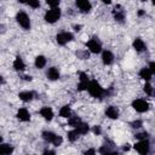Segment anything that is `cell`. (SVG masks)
I'll return each mask as SVG.
<instances>
[{
	"label": "cell",
	"instance_id": "6da1fadb",
	"mask_svg": "<svg viewBox=\"0 0 155 155\" xmlns=\"http://www.w3.org/2000/svg\"><path fill=\"white\" fill-rule=\"evenodd\" d=\"M87 91L90 92V94L92 97H101L103 93H104V90L103 87L96 81V80H92V81H88V85H87Z\"/></svg>",
	"mask_w": 155,
	"mask_h": 155
},
{
	"label": "cell",
	"instance_id": "7a4b0ae2",
	"mask_svg": "<svg viewBox=\"0 0 155 155\" xmlns=\"http://www.w3.org/2000/svg\"><path fill=\"white\" fill-rule=\"evenodd\" d=\"M59 17H61V10H59V7L51 8V10H48L45 13V21L47 23H54V22H57L59 19Z\"/></svg>",
	"mask_w": 155,
	"mask_h": 155
},
{
	"label": "cell",
	"instance_id": "3957f363",
	"mask_svg": "<svg viewBox=\"0 0 155 155\" xmlns=\"http://www.w3.org/2000/svg\"><path fill=\"white\" fill-rule=\"evenodd\" d=\"M16 19L18 22V24L23 28V29H29L30 28V19L28 17V15L23 11H19L16 16Z\"/></svg>",
	"mask_w": 155,
	"mask_h": 155
},
{
	"label": "cell",
	"instance_id": "277c9868",
	"mask_svg": "<svg viewBox=\"0 0 155 155\" xmlns=\"http://www.w3.org/2000/svg\"><path fill=\"white\" fill-rule=\"evenodd\" d=\"M132 107L138 113H144V111H147L149 109V104L144 99H134L132 102Z\"/></svg>",
	"mask_w": 155,
	"mask_h": 155
},
{
	"label": "cell",
	"instance_id": "5b68a950",
	"mask_svg": "<svg viewBox=\"0 0 155 155\" xmlns=\"http://www.w3.org/2000/svg\"><path fill=\"white\" fill-rule=\"evenodd\" d=\"M134 149L140 154V155H148L149 153V149H150V145H149V142L147 139L144 140H139L134 144Z\"/></svg>",
	"mask_w": 155,
	"mask_h": 155
},
{
	"label": "cell",
	"instance_id": "8992f818",
	"mask_svg": "<svg viewBox=\"0 0 155 155\" xmlns=\"http://www.w3.org/2000/svg\"><path fill=\"white\" fill-rule=\"evenodd\" d=\"M73 39H74L73 34H71V33H68V31L59 33V34H57V36H56V41H57L59 45H65L67 42L71 41Z\"/></svg>",
	"mask_w": 155,
	"mask_h": 155
},
{
	"label": "cell",
	"instance_id": "52a82bcc",
	"mask_svg": "<svg viewBox=\"0 0 155 155\" xmlns=\"http://www.w3.org/2000/svg\"><path fill=\"white\" fill-rule=\"evenodd\" d=\"M86 46H87V48L92 52V53H98V52H101V50H102V46H101V42L97 40V39H90L88 41H87V44H86Z\"/></svg>",
	"mask_w": 155,
	"mask_h": 155
},
{
	"label": "cell",
	"instance_id": "ba28073f",
	"mask_svg": "<svg viewBox=\"0 0 155 155\" xmlns=\"http://www.w3.org/2000/svg\"><path fill=\"white\" fill-rule=\"evenodd\" d=\"M113 16H114V18H115L116 21H119V22H122V21H124V18H125V11L122 10V7H121L120 5H116V6L114 7V10H113Z\"/></svg>",
	"mask_w": 155,
	"mask_h": 155
},
{
	"label": "cell",
	"instance_id": "9c48e42d",
	"mask_svg": "<svg viewBox=\"0 0 155 155\" xmlns=\"http://www.w3.org/2000/svg\"><path fill=\"white\" fill-rule=\"evenodd\" d=\"M40 115H41L45 120L51 121L52 117H53V110H52L50 107H42V108L40 109Z\"/></svg>",
	"mask_w": 155,
	"mask_h": 155
},
{
	"label": "cell",
	"instance_id": "30bf717a",
	"mask_svg": "<svg viewBox=\"0 0 155 155\" xmlns=\"http://www.w3.org/2000/svg\"><path fill=\"white\" fill-rule=\"evenodd\" d=\"M105 115H107L109 119L115 120V119H117V117H119V110H117V108H116V107L110 105V107H108V108L105 109Z\"/></svg>",
	"mask_w": 155,
	"mask_h": 155
},
{
	"label": "cell",
	"instance_id": "8fae6325",
	"mask_svg": "<svg viewBox=\"0 0 155 155\" xmlns=\"http://www.w3.org/2000/svg\"><path fill=\"white\" fill-rule=\"evenodd\" d=\"M17 117L21 120V121H29L30 120V114L29 111L25 109V108H21L18 111H17Z\"/></svg>",
	"mask_w": 155,
	"mask_h": 155
},
{
	"label": "cell",
	"instance_id": "7c38bea8",
	"mask_svg": "<svg viewBox=\"0 0 155 155\" xmlns=\"http://www.w3.org/2000/svg\"><path fill=\"white\" fill-rule=\"evenodd\" d=\"M76 6L82 11V12H88L91 10V2L87 0H78Z\"/></svg>",
	"mask_w": 155,
	"mask_h": 155
},
{
	"label": "cell",
	"instance_id": "4fadbf2b",
	"mask_svg": "<svg viewBox=\"0 0 155 155\" xmlns=\"http://www.w3.org/2000/svg\"><path fill=\"white\" fill-rule=\"evenodd\" d=\"M102 61H103V63L105 65H109L114 61V54L110 51H103V53H102Z\"/></svg>",
	"mask_w": 155,
	"mask_h": 155
},
{
	"label": "cell",
	"instance_id": "5bb4252c",
	"mask_svg": "<svg viewBox=\"0 0 155 155\" xmlns=\"http://www.w3.org/2000/svg\"><path fill=\"white\" fill-rule=\"evenodd\" d=\"M13 153V147L6 143H0V155H11Z\"/></svg>",
	"mask_w": 155,
	"mask_h": 155
},
{
	"label": "cell",
	"instance_id": "9a60e30c",
	"mask_svg": "<svg viewBox=\"0 0 155 155\" xmlns=\"http://www.w3.org/2000/svg\"><path fill=\"white\" fill-rule=\"evenodd\" d=\"M133 48L138 52H142V51L145 50V42L140 38H136L134 41H133Z\"/></svg>",
	"mask_w": 155,
	"mask_h": 155
},
{
	"label": "cell",
	"instance_id": "2e32d148",
	"mask_svg": "<svg viewBox=\"0 0 155 155\" xmlns=\"http://www.w3.org/2000/svg\"><path fill=\"white\" fill-rule=\"evenodd\" d=\"M47 78L50 80H57L59 78V70L56 68V67H51L48 70H47Z\"/></svg>",
	"mask_w": 155,
	"mask_h": 155
},
{
	"label": "cell",
	"instance_id": "e0dca14e",
	"mask_svg": "<svg viewBox=\"0 0 155 155\" xmlns=\"http://www.w3.org/2000/svg\"><path fill=\"white\" fill-rule=\"evenodd\" d=\"M13 68H15V70H17V71H22V70H24L25 64H24L23 59H22L19 56L16 57V59H15V62H13Z\"/></svg>",
	"mask_w": 155,
	"mask_h": 155
},
{
	"label": "cell",
	"instance_id": "ac0fdd59",
	"mask_svg": "<svg viewBox=\"0 0 155 155\" xmlns=\"http://www.w3.org/2000/svg\"><path fill=\"white\" fill-rule=\"evenodd\" d=\"M75 131L79 133V134H86L88 131H90V126L85 122H80L76 127H75Z\"/></svg>",
	"mask_w": 155,
	"mask_h": 155
},
{
	"label": "cell",
	"instance_id": "d6986e66",
	"mask_svg": "<svg viewBox=\"0 0 155 155\" xmlns=\"http://www.w3.org/2000/svg\"><path fill=\"white\" fill-rule=\"evenodd\" d=\"M33 92H30V91H23V92H21L19 94H18V97H19V99L21 101H23V102H30L31 99H33Z\"/></svg>",
	"mask_w": 155,
	"mask_h": 155
},
{
	"label": "cell",
	"instance_id": "ffe728a7",
	"mask_svg": "<svg viewBox=\"0 0 155 155\" xmlns=\"http://www.w3.org/2000/svg\"><path fill=\"white\" fill-rule=\"evenodd\" d=\"M139 76H140L143 80L148 81V80H150V79H151L153 74H151V71H150L148 68H142V69H140V71H139Z\"/></svg>",
	"mask_w": 155,
	"mask_h": 155
},
{
	"label": "cell",
	"instance_id": "44dd1931",
	"mask_svg": "<svg viewBox=\"0 0 155 155\" xmlns=\"http://www.w3.org/2000/svg\"><path fill=\"white\" fill-rule=\"evenodd\" d=\"M41 136H42V138H44L45 140H47V142L52 143L57 134H56V133H53V132H51V131H44Z\"/></svg>",
	"mask_w": 155,
	"mask_h": 155
},
{
	"label": "cell",
	"instance_id": "7402d4cb",
	"mask_svg": "<svg viewBox=\"0 0 155 155\" xmlns=\"http://www.w3.org/2000/svg\"><path fill=\"white\" fill-rule=\"evenodd\" d=\"M46 65V58L44 56H38L35 58V67L39 69H42Z\"/></svg>",
	"mask_w": 155,
	"mask_h": 155
},
{
	"label": "cell",
	"instance_id": "603a6c76",
	"mask_svg": "<svg viewBox=\"0 0 155 155\" xmlns=\"http://www.w3.org/2000/svg\"><path fill=\"white\" fill-rule=\"evenodd\" d=\"M59 116H62V117H69L70 116V107L69 105L62 107L61 110H59Z\"/></svg>",
	"mask_w": 155,
	"mask_h": 155
},
{
	"label": "cell",
	"instance_id": "cb8c5ba5",
	"mask_svg": "<svg viewBox=\"0 0 155 155\" xmlns=\"http://www.w3.org/2000/svg\"><path fill=\"white\" fill-rule=\"evenodd\" d=\"M80 122H81V120H80V117H78V116H69V119H68L69 126H73V127H76Z\"/></svg>",
	"mask_w": 155,
	"mask_h": 155
},
{
	"label": "cell",
	"instance_id": "d4e9b609",
	"mask_svg": "<svg viewBox=\"0 0 155 155\" xmlns=\"http://www.w3.org/2000/svg\"><path fill=\"white\" fill-rule=\"evenodd\" d=\"M67 136H68V139H69L70 142H75V140L78 139V137H79V133L74 130V131H69Z\"/></svg>",
	"mask_w": 155,
	"mask_h": 155
},
{
	"label": "cell",
	"instance_id": "484cf974",
	"mask_svg": "<svg viewBox=\"0 0 155 155\" xmlns=\"http://www.w3.org/2000/svg\"><path fill=\"white\" fill-rule=\"evenodd\" d=\"M143 90H144V92H145L147 94H149V96H151V94H153V86H151L149 82H147V84L144 85Z\"/></svg>",
	"mask_w": 155,
	"mask_h": 155
},
{
	"label": "cell",
	"instance_id": "4316f807",
	"mask_svg": "<svg viewBox=\"0 0 155 155\" xmlns=\"http://www.w3.org/2000/svg\"><path fill=\"white\" fill-rule=\"evenodd\" d=\"M87 85L88 82H84V81H80L79 85H78V90L79 91H84V90H87Z\"/></svg>",
	"mask_w": 155,
	"mask_h": 155
},
{
	"label": "cell",
	"instance_id": "83f0119b",
	"mask_svg": "<svg viewBox=\"0 0 155 155\" xmlns=\"http://www.w3.org/2000/svg\"><path fill=\"white\" fill-rule=\"evenodd\" d=\"M136 138H137V139H139V140H144V139H147V138H148V133H147V132L137 133V134H136Z\"/></svg>",
	"mask_w": 155,
	"mask_h": 155
},
{
	"label": "cell",
	"instance_id": "f1b7e54d",
	"mask_svg": "<svg viewBox=\"0 0 155 155\" xmlns=\"http://www.w3.org/2000/svg\"><path fill=\"white\" fill-rule=\"evenodd\" d=\"M62 142H63V138H62V137H59V136H56V138L53 139L52 144H53V145H56V147H58V145H61V144H62Z\"/></svg>",
	"mask_w": 155,
	"mask_h": 155
},
{
	"label": "cell",
	"instance_id": "f546056e",
	"mask_svg": "<svg viewBox=\"0 0 155 155\" xmlns=\"http://www.w3.org/2000/svg\"><path fill=\"white\" fill-rule=\"evenodd\" d=\"M47 5H50L52 8H57L59 6V1L56 0V1H47Z\"/></svg>",
	"mask_w": 155,
	"mask_h": 155
},
{
	"label": "cell",
	"instance_id": "4dcf8cb0",
	"mask_svg": "<svg viewBox=\"0 0 155 155\" xmlns=\"http://www.w3.org/2000/svg\"><path fill=\"white\" fill-rule=\"evenodd\" d=\"M27 5H29V6L33 7V8H36V7L40 6V2H39V1H29V2H27Z\"/></svg>",
	"mask_w": 155,
	"mask_h": 155
},
{
	"label": "cell",
	"instance_id": "1f68e13d",
	"mask_svg": "<svg viewBox=\"0 0 155 155\" xmlns=\"http://www.w3.org/2000/svg\"><path fill=\"white\" fill-rule=\"evenodd\" d=\"M80 81H84V82H88V78H87V75L85 74V73H80Z\"/></svg>",
	"mask_w": 155,
	"mask_h": 155
},
{
	"label": "cell",
	"instance_id": "d6a6232c",
	"mask_svg": "<svg viewBox=\"0 0 155 155\" xmlns=\"http://www.w3.org/2000/svg\"><path fill=\"white\" fill-rule=\"evenodd\" d=\"M131 125H132L133 128H139V127L142 126V121H140V120H137V121H133Z\"/></svg>",
	"mask_w": 155,
	"mask_h": 155
},
{
	"label": "cell",
	"instance_id": "836d02e7",
	"mask_svg": "<svg viewBox=\"0 0 155 155\" xmlns=\"http://www.w3.org/2000/svg\"><path fill=\"white\" fill-rule=\"evenodd\" d=\"M150 71H151V74H154L155 73V63L154 62H150V64H149V68H148Z\"/></svg>",
	"mask_w": 155,
	"mask_h": 155
},
{
	"label": "cell",
	"instance_id": "e575fe53",
	"mask_svg": "<svg viewBox=\"0 0 155 155\" xmlns=\"http://www.w3.org/2000/svg\"><path fill=\"white\" fill-rule=\"evenodd\" d=\"M85 155H96V150L94 149H87L86 151H85Z\"/></svg>",
	"mask_w": 155,
	"mask_h": 155
},
{
	"label": "cell",
	"instance_id": "d590c367",
	"mask_svg": "<svg viewBox=\"0 0 155 155\" xmlns=\"http://www.w3.org/2000/svg\"><path fill=\"white\" fill-rule=\"evenodd\" d=\"M42 155H56V153H54L53 150H51V149H46V150L42 153Z\"/></svg>",
	"mask_w": 155,
	"mask_h": 155
},
{
	"label": "cell",
	"instance_id": "8d00e7d4",
	"mask_svg": "<svg viewBox=\"0 0 155 155\" xmlns=\"http://www.w3.org/2000/svg\"><path fill=\"white\" fill-rule=\"evenodd\" d=\"M103 155H119V153H116V151H105V153H103Z\"/></svg>",
	"mask_w": 155,
	"mask_h": 155
},
{
	"label": "cell",
	"instance_id": "74e56055",
	"mask_svg": "<svg viewBox=\"0 0 155 155\" xmlns=\"http://www.w3.org/2000/svg\"><path fill=\"white\" fill-rule=\"evenodd\" d=\"M93 132H94L96 134H99V133H101V128H99V126H94V127H93Z\"/></svg>",
	"mask_w": 155,
	"mask_h": 155
},
{
	"label": "cell",
	"instance_id": "f35d334b",
	"mask_svg": "<svg viewBox=\"0 0 155 155\" xmlns=\"http://www.w3.org/2000/svg\"><path fill=\"white\" fill-rule=\"evenodd\" d=\"M23 79H24V80H29V81H31V79H33V78H31L30 75H24V76H23Z\"/></svg>",
	"mask_w": 155,
	"mask_h": 155
},
{
	"label": "cell",
	"instance_id": "ab89813d",
	"mask_svg": "<svg viewBox=\"0 0 155 155\" xmlns=\"http://www.w3.org/2000/svg\"><path fill=\"white\" fill-rule=\"evenodd\" d=\"M124 150H125V151L130 150V144H125V147H124Z\"/></svg>",
	"mask_w": 155,
	"mask_h": 155
},
{
	"label": "cell",
	"instance_id": "60d3db41",
	"mask_svg": "<svg viewBox=\"0 0 155 155\" xmlns=\"http://www.w3.org/2000/svg\"><path fill=\"white\" fill-rule=\"evenodd\" d=\"M143 15H145V12H144V11H142V10H140V11H138V16H143Z\"/></svg>",
	"mask_w": 155,
	"mask_h": 155
},
{
	"label": "cell",
	"instance_id": "b9f144b4",
	"mask_svg": "<svg viewBox=\"0 0 155 155\" xmlns=\"http://www.w3.org/2000/svg\"><path fill=\"white\" fill-rule=\"evenodd\" d=\"M1 142H2V137L0 136V143H1Z\"/></svg>",
	"mask_w": 155,
	"mask_h": 155
},
{
	"label": "cell",
	"instance_id": "7bdbcfd3",
	"mask_svg": "<svg viewBox=\"0 0 155 155\" xmlns=\"http://www.w3.org/2000/svg\"><path fill=\"white\" fill-rule=\"evenodd\" d=\"M0 82H1V76H0Z\"/></svg>",
	"mask_w": 155,
	"mask_h": 155
}]
</instances>
